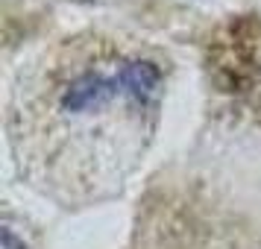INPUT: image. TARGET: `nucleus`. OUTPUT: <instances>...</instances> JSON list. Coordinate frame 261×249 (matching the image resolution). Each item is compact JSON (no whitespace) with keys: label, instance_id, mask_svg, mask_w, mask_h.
Wrapping results in <instances>:
<instances>
[{"label":"nucleus","instance_id":"obj_1","mask_svg":"<svg viewBox=\"0 0 261 249\" xmlns=\"http://www.w3.org/2000/svg\"><path fill=\"white\" fill-rule=\"evenodd\" d=\"M3 249H21V243L15 240V235L9 229H3Z\"/></svg>","mask_w":261,"mask_h":249}]
</instances>
